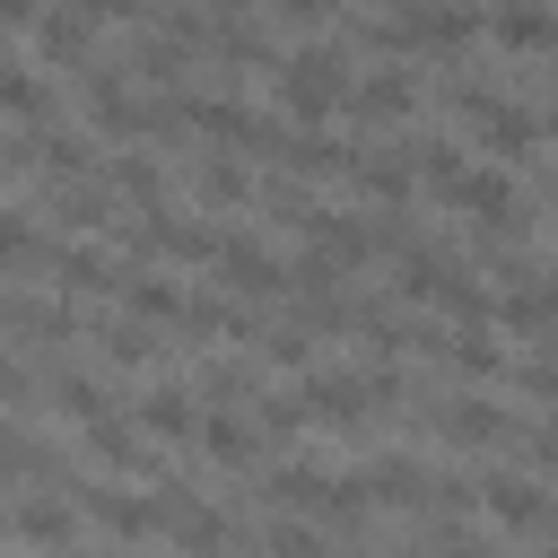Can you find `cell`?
I'll use <instances>...</instances> for the list:
<instances>
[{
    "instance_id": "8",
    "label": "cell",
    "mask_w": 558,
    "mask_h": 558,
    "mask_svg": "<svg viewBox=\"0 0 558 558\" xmlns=\"http://www.w3.org/2000/svg\"><path fill=\"white\" fill-rule=\"evenodd\" d=\"M349 183L375 201V209H410V192H418V157L410 148H357V166H349Z\"/></svg>"
},
{
    "instance_id": "15",
    "label": "cell",
    "mask_w": 558,
    "mask_h": 558,
    "mask_svg": "<svg viewBox=\"0 0 558 558\" xmlns=\"http://www.w3.org/2000/svg\"><path fill=\"white\" fill-rule=\"evenodd\" d=\"M78 506H87V523L113 532V541H148V532L166 523L157 497H122V488H78Z\"/></svg>"
},
{
    "instance_id": "3",
    "label": "cell",
    "mask_w": 558,
    "mask_h": 558,
    "mask_svg": "<svg viewBox=\"0 0 558 558\" xmlns=\"http://www.w3.org/2000/svg\"><path fill=\"white\" fill-rule=\"evenodd\" d=\"M70 78H78V113H87L96 131H122V140H131V131H148V96L122 78V61H105V52H96V61H78Z\"/></svg>"
},
{
    "instance_id": "14",
    "label": "cell",
    "mask_w": 558,
    "mask_h": 558,
    "mask_svg": "<svg viewBox=\"0 0 558 558\" xmlns=\"http://www.w3.org/2000/svg\"><path fill=\"white\" fill-rule=\"evenodd\" d=\"M436 427H445V445H506L514 436V410L488 401V392H462V401L436 410Z\"/></svg>"
},
{
    "instance_id": "11",
    "label": "cell",
    "mask_w": 558,
    "mask_h": 558,
    "mask_svg": "<svg viewBox=\"0 0 558 558\" xmlns=\"http://www.w3.org/2000/svg\"><path fill=\"white\" fill-rule=\"evenodd\" d=\"M410 105H418V70H410V61H375V70L357 78V96H349L357 122H401Z\"/></svg>"
},
{
    "instance_id": "31",
    "label": "cell",
    "mask_w": 558,
    "mask_h": 558,
    "mask_svg": "<svg viewBox=\"0 0 558 558\" xmlns=\"http://www.w3.org/2000/svg\"><path fill=\"white\" fill-rule=\"evenodd\" d=\"M541 131H558V96H549V113H541Z\"/></svg>"
},
{
    "instance_id": "23",
    "label": "cell",
    "mask_w": 558,
    "mask_h": 558,
    "mask_svg": "<svg viewBox=\"0 0 558 558\" xmlns=\"http://www.w3.org/2000/svg\"><path fill=\"white\" fill-rule=\"evenodd\" d=\"M192 192H201V201H253V174H244L235 157H201V166H192Z\"/></svg>"
},
{
    "instance_id": "27",
    "label": "cell",
    "mask_w": 558,
    "mask_h": 558,
    "mask_svg": "<svg viewBox=\"0 0 558 558\" xmlns=\"http://www.w3.org/2000/svg\"><path fill=\"white\" fill-rule=\"evenodd\" d=\"M262 558H323V541H314L305 523H270V541H262Z\"/></svg>"
},
{
    "instance_id": "7",
    "label": "cell",
    "mask_w": 558,
    "mask_h": 558,
    "mask_svg": "<svg viewBox=\"0 0 558 558\" xmlns=\"http://www.w3.org/2000/svg\"><path fill=\"white\" fill-rule=\"evenodd\" d=\"M218 270H227V288L235 296H270V288H296V270L262 244V235H244V227H227V244H218Z\"/></svg>"
},
{
    "instance_id": "5",
    "label": "cell",
    "mask_w": 558,
    "mask_h": 558,
    "mask_svg": "<svg viewBox=\"0 0 558 558\" xmlns=\"http://www.w3.org/2000/svg\"><path fill=\"white\" fill-rule=\"evenodd\" d=\"M0 113H9L17 131H52V78H44V61H35L26 44L0 52Z\"/></svg>"
},
{
    "instance_id": "17",
    "label": "cell",
    "mask_w": 558,
    "mask_h": 558,
    "mask_svg": "<svg viewBox=\"0 0 558 558\" xmlns=\"http://www.w3.org/2000/svg\"><path fill=\"white\" fill-rule=\"evenodd\" d=\"M122 314H131V323H183L192 296H183L174 279H157V270H122Z\"/></svg>"
},
{
    "instance_id": "25",
    "label": "cell",
    "mask_w": 558,
    "mask_h": 558,
    "mask_svg": "<svg viewBox=\"0 0 558 558\" xmlns=\"http://www.w3.org/2000/svg\"><path fill=\"white\" fill-rule=\"evenodd\" d=\"M201 453H209V462H253V427H244V418H227V410H209Z\"/></svg>"
},
{
    "instance_id": "12",
    "label": "cell",
    "mask_w": 558,
    "mask_h": 558,
    "mask_svg": "<svg viewBox=\"0 0 558 558\" xmlns=\"http://www.w3.org/2000/svg\"><path fill=\"white\" fill-rule=\"evenodd\" d=\"M131 418L148 427V445H201V427H209V410H192V392H174V384H148Z\"/></svg>"
},
{
    "instance_id": "1",
    "label": "cell",
    "mask_w": 558,
    "mask_h": 558,
    "mask_svg": "<svg viewBox=\"0 0 558 558\" xmlns=\"http://www.w3.org/2000/svg\"><path fill=\"white\" fill-rule=\"evenodd\" d=\"M349 96H357V78H349V52L340 44H296L279 61V105H288L296 131H323L331 113H349Z\"/></svg>"
},
{
    "instance_id": "10",
    "label": "cell",
    "mask_w": 558,
    "mask_h": 558,
    "mask_svg": "<svg viewBox=\"0 0 558 558\" xmlns=\"http://www.w3.org/2000/svg\"><path fill=\"white\" fill-rule=\"evenodd\" d=\"M157 514H166V532H174L192 558H209V549L227 541V514H218V506H201L183 480H157Z\"/></svg>"
},
{
    "instance_id": "26",
    "label": "cell",
    "mask_w": 558,
    "mask_h": 558,
    "mask_svg": "<svg viewBox=\"0 0 558 558\" xmlns=\"http://www.w3.org/2000/svg\"><path fill=\"white\" fill-rule=\"evenodd\" d=\"M105 357H113V366H148V357H157V340L122 314V323H105Z\"/></svg>"
},
{
    "instance_id": "19",
    "label": "cell",
    "mask_w": 558,
    "mask_h": 558,
    "mask_svg": "<svg viewBox=\"0 0 558 558\" xmlns=\"http://www.w3.org/2000/svg\"><path fill=\"white\" fill-rule=\"evenodd\" d=\"M44 392H52V410H61V418H78V427H96V418H113V401H105V384H96L87 366H61V375H52Z\"/></svg>"
},
{
    "instance_id": "30",
    "label": "cell",
    "mask_w": 558,
    "mask_h": 558,
    "mask_svg": "<svg viewBox=\"0 0 558 558\" xmlns=\"http://www.w3.org/2000/svg\"><path fill=\"white\" fill-rule=\"evenodd\" d=\"M523 453H532V462H541V471H558V418H541V427H532V436H523Z\"/></svg>"
},
{
    "instance_id": "24",
    "label": "cell",
    "mask_w": 558,
    "mask_h": 558,
    "mask_svg": "<svg viewBox=\"0 0 558 558\" xmlns=\"http://www.w3.org/2000/svg\"><path fill=\"white\" fill-rule=\"evenodd\" d=\"M445 357H453L462 375H497V366H506V349L488 340V323H471V331H453V340H445Z\"/></svg>"
},
{
    "instance_id": "13",
    "label": "cell",
    "mask_w": 558,
    "mask_h": 558,
    "mask_svg": "<svg viewBox=\"0 0 558 558\" xmlns=\"http://www.w3.org/2000/svg\"><path fill=\"white\" fill-rule=\"evenodd\" d=\"M480 506H488L506 532H541V523L558 514V506L541 497V480H523V471H488V480H480Z\"/></svg>"
},
{
    "instance_id": "22",
    "label": "cell",
    "mask_w": 558,
    "mask_h": 558,
    "mask_svg": "<svg viewBox=\"0 0 558 558\" xmlns=\"http://www.w3.org/2000/svg\"><path fill=\"white\" fill-rule=\"evenodd\" d=\"M105 192H122V201H140V209H157V192H166V174H157V157H113V166H105Z\"/></svg>"
},
{
    "instance_id": "28",
    "label": "cell",
    "mask_w": 558,
    "mask_h": 558,
    "mask_svg": "<svg viewBox=\"0 0 558 558\" xmlns=\"http://www.w3.org/2000/svg\"><path fill=\"white\" fill-rule=\"evenodd\" d=\"M244 392H253L244 366H201V401H244Z\"/></svg>"
},
{
    "instance_id": "9",
    "label": "cell",
    "mask_w": 558,
    "mask_h": 558,
    "mask_svg": "<svg viewBox=\"0 0 558 558\" xmlns=\"http://www.w3.org/2000/svg\"><path fill=\"white\" fill-rule=\"evenodd\" d=\"M78 445H87V462H96V471H131V480H140V471H157L148 427H131L122 410H113V418H96V427H78Z\"/></svg>"
},
{
    "instance_id": "29",
    "label": "cell",
    "mask_w": 558,
    "mask_h": 558,
    "mask_svg": "<svg viewBox=\"0 0 558 558\" xmlns=\"http://www.w3.org/2000/svg\"><path fill=\"white\" fill-rule=\"evenodd\" d=\"M514 384H523L532 401H558V357H523V366H514Z\"/></svg>"
},
{
    "instance_id": "16",
    "label": "cell",
    "mask_w": 558,
    "mask_h": 558,
    "mask_svg": "<svg viewBox=\"0 0 558 558\" xmlns=\"http://www.w3.org/2000/svg\"><path fill=\"white\" fill-rule=\"evenodd\" d=\"M9 541H17V549H44V541H70V497H44V488H17V497H9Z\"/></svg>"
},
{
    "instance_id": "21",
    "label": "cell",
    "mask_w": 558,
    "mask_h": 558,
    "mask_svg": "<svg viewBox=\"0 0 558 558\" xmlns=\"http://www.w3.org/2000/svg\"><path fill=\"white\" fill-rule=\"evenodd\" d=\"M288 174H349L357 166V148H340V140H323V131H288V157H279Z\"/></svg>"
},
{
    "instance_id": "4",
    "label": "cell",
    "mask_w": 558,
    "mask_h": 558,
    "mask_svg": "<svg viewBox=\"0 0 558 558\" xmlns=\"http://www.w3.org/2000/svg\"><path fill=\"white\" fill-rule=\"evenodd\" d=\"M296 401H305L314 427H357L384 392H375V375H357V366H314V375L296 384Z\"/></svg>"
},
{
    "instance_id": "18",
    "label": "cell",
    "mask_w": 558,
    "mask_h": 558,
    "mask_svg": "<svg viewBox=\"0 0 558 558\" xmlns=\"http://www.w3.org/2000/svg\"><path fill=\"white\" fill-rule=\"evenodd\" d=\"M357 480H366V497H375V506H427V497H436V480H427L410 453H384V462H366Z\"/></svg>"
},
{
    "instance_id": "6",
    "label": "cell",
    "mask_w": 558,
    "mask_h": 558,
    "mask_svg": "<svg viewBox=\"0 0 558 558\" xmlns=\"http://www.w3.org/2000/svg\"><path fill=\"white\" fill-rule=\"evenodd\" d=\"M131 244L140 253H166V262H218V227H201V218H183V209H148L140 227H131Z\"/></svg>"
},
{
    "instance_id": "2",
    "label": "cell",
    "mask_w": 558,
    "mask_h": 558,
    "mask_svg": "<svg viewBox=\"0 0 558 558\" xmlns=\"http://www.w3.org/2000/svg\"><path fill=\"white\" fill-rule=\"evenodd\" d=\"M445 105L462 113V131H471L497 166H523V157L541 148V113H523L514 96H488L480 78H445Z\"/></svg>"
},
{
    "instance_id": "20",
    "label": "cell",
    "mask_w": 558,
    "mask_h": 558,
    "mask_svg": "<svg viewBox=\"0 0 558 558\" xmlns=\"http://www.w3.org/2000/svg\"><path fill=\"white\" fill-rule=\"evenodd\" d=\"M488 35L514 44V52H558V9H497Z\"/></svg>"
}]
</instances>
